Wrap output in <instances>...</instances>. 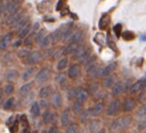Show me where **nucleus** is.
Segmentation results:
<instances>
[{"mask_svg": "<svg viewBox=\"0 0 146 133\" xmlns=\"http://www.w3.org/2000/svg\"><path fill=\"white\" fill-rule=\"evenodd\" d=\"M89 98H90V94H89L87 88H84L82 85L75 86V99L76 100H80V101L86 102Z\"/></svg>", "mask_w": 146, "mask_h": 133, "instance_id": "21", "label": "nucleus"}, {"mask_svg": "<svg viewBox=\"0 0 146 133\" xmlns=\"http://www.w3.org/2000/svg\"><path fill=\"white\" fill-rule=\"evenodd\" d=\"M67 72H66V76L70 81H78L81 78L82 76V65H80L78 61H73L71 65L67 66Z\"/></svg>", "mask_w": 146, "mask_h": 133, "instance_id": "4", "label": "nucleus"}, {"mask_svg": "<svg viewBox=\"0 0 146 133\" xmlns=\"http://www.w3.org/2000/svg\"><path fill=\"white\" fill-rule=\"evenodd\" d=\"M2 92H3V94L7 95V97L13 95V94L15 93V84L7 82V83L5 84V86L2 88Z\"/></svg>", "mask_w": 146, "mask_h": 133, "instance_id": "36", "label": "nucleus"}, {"mask_svg": "<svg viewBox=\"0 0 146 133\" xmlns=\"http://www.w3.org/2000/svg\"><path fill=\"white\" fill-rule=\"evenodd\" d=\"M103 80H102V83H100V86L103 88V89H105V90H110L111 88H112V85L115 83V81H116V77H115V75H114V73L113 74H110V75H107V76H104V77H102Z\"/></svg>", "mask_w": 146, "mask_h": 133, "instance_id": "26", "label": "nucleus"}, {"mask_svg": "<svg viewBox=\"0 0 146 133\" xmlns=\"http://www.w3.org/2000/svg\"><path fill=\"white\" fill-rule=\"evenodd\" d=\"M30 51H31V49L30 48H21V49H18L17 50V52H16V57H17V59H19L21 61H23L26 57H27V55L30 53Z\"/></svg>", "mask_w": 146, "mask_h": 133, "instance_id": "38", "label": "nucleus"}, {"mask_svg": "<svg viewBox=\"0 0 146 133\" xmlns=\"http://www.w3.org/2000/svg\"><path fill=\"white\" fill-rule=\"evenodd\" d=\"M16 105H17V99H16V97L9 95L6 100H3V103H2V106H1V108H2V110H5V111H13V110H15Z\"/></svg>", "mask_w": 146, "mask_h": 133, "instance_id": "22", "label": "nucleus"}, {"mask_svg": "<svg viewBox=\"0 0 146 133\" xmlns=\"http://www.w3.org/2000/svg\"><path fill=\"white\" fill-rule=\"evenodd\" d=\"M47 133H62V132H60L57 124H51L49 126V128L47 130Z\"/></svg>", "mask_w": 146, "mask_h": 133, "instance_id": "48", "label": "nucleus"}, {"mask_svg": "<svg viewBox=\"0 0 146 133\" xmlns=\"http://www.w3.org/2000/svg\"><path fill=\"white\" fill-rule=\"evenodd\" d=\"M39 47L41 48V49H46V48H48L50 44H51V42H50V39H49V35H44L40 41H39Z\"/></svg>", "mask_w": 146, "mask_h": 133, "instance_id": "42", "label": "nucleus"}, {"mask_svg": "<svg viewBox=\"0 0 146 133\" xmlns=\"http://www.w3.org/2000/svg\"><path fill=\"white\" fill-rule=\"evenodd\" d=\"M79 133H87V131H84L83 128H81V130L79 131Z\"/></svg>", "mask_w": 146, "mask_h": 133, "instance_id": "57", "label": "nucleus"}, {"mask_svg": "<svg viewBox=\"0 0 146 133\" xmlns=\"http://www.w3.org/2000/svg\"><path fill=\"white\" fill-rule=\"evenodd\" d=\"M89 117H99L105 111V102L104 101H96L91 107L87 108Z\"/></svg>", "mask_w": 146, "mask_h": 133, "instance_id": "11", "label": "nucleus"}, {"mask_svg": "<svg viewBox=\"0 0 146 133\" xmlns=\"http://www.w3.org/2000/svg\"><path fill=\"white\" fill-rule=\"evenodd\" d=\"M23 44V41H22V39H19V38H17L16 40H14L13 39V41H11V43H10V47H13V48H18V47H21Z\"/></svg>", "mask_w": 146, "mask_h": 133, "instance_id": "50", "label": "nucleus"}, {"mask_svg": "<svg viewBox=\"0 0 146 133\" xmlns=\"http://www.w3.org/2000/svg\"><path fill=\"white\" fill-rule=\"evenodd\" d=\"M106 41H107V45H108V48H110L111 50H113L114 52H117L116 43H115V41L112 39V35H111L110 33L107 34V39H106Z\"/></svg>", "mask_w": 146, "mask_h": 133, "instance_id": "44", "label": "nucleus"}, {"mask_svg": "<svg viewBox=\"0 0 146 133\" xmlns=\"http://www.w3.org/2000/svg\"><path fill=\"white\" fill-rule=\"evenodd\" d=\"M110 23H111V17H110V15H108V14H103V15L100 16V18H99V22H98V27H99V30H100V31L107 30Z\"/></svg>", "mask_w": 146, "mask_h": 133, "instance_id": "32", "label": "nucleus"}, {"mask_svg": "<svg viewBox=\"0 0 146 133\" xmlns=\"http://www.w3.org/2000/svg\"><path fill=\"white\" fill-rule=\"evenodd\" d=\"M39 69V66L38 65H32V66H27L23 73L21 74V78L23 82H27V81H31L32 78H34L36 72Z\"/></svg>", "mask_w": 146, "mask_h": 133, "instance_id": "15", "label": "nucleus"}, {"mask_svg": "<svg viewBox=\"0 0 146 133\" xmlns=\"http://www.w3.org/2000/svg\"><path fill=\"white\" fill-rule=\"evenodd\" d=\"M15 117H16V115H11V116H10V117L7 119V122H6V125H7V127H8V126H9V125L13 123V120L15 119Z\"/></svg>", "mask_w": 146, "mask_h": 133, "instance_id": "52", "label": "nucleus"}, {"mask_svg": "<svg viewBox=\"0 0 146 133\" xmlns=\"http://www.w3.org/2000/svg\"><path fill=\"white\" fill-rule=\"evenodd\" d=\"M84 66V73L86 76L89 80H99L102 78V69L103 66H100L97 60H92L90 63H87Z\"/></svg>", "mask_w": 146, "mask_h": 133, "instance_id": "2", "label": "nucleus"}, {"mask_svg": "<svg viewBox=\"0 0 146 133\" xmlns=\"http://www.w3.org/2000/svg\"><path fill=\"white\" fill-rule=\"evenodd\" d=\"M52 75H54L52 68L49 65H44L38 69L36 74L34 76V82H35V84H39V85L46 84L52 78Z\"/></svg>", "mask_w": 146, "mask_h": 133, "instance_id": "3", "label": "nucleus"}, {"mask_svg": "<svg viewBox=\"0 0 146 133\" xmlns=\"http://www.w3.org/2000/svg\"><path fill=\"white\" fill-rule=\"evenodd\" d=\"M137 133H141L144 131H146V117L145 118H139L137 119V123H136V128Z\"/></svg>", "mask_w": 146, "mask_h": 133, "instance_id": "39", "label": "nucleus"}, {"mask_svg": "<svg viewBox=\"0 0 146 133\" xmlns=\"http://www.w3.org/2000/svg\"><path fill=\"white\" fill-rule=\"evenodd\" d=\"M64 128H65L64 133H79V131L81 130V124L76 120H73Z\"/></svg>", "mask_w": 146, "mask_h": 133, "instance_id": "33", "label": "nucleus"}, {"mask_svg": "<svg viewBox=\"0 0 146 133\" xmlns=\"http://www.w3.org/2000/svg\"><path fill=\"white\" fill-rule=\"evenodd\" d=\"M19 70L17 68H13V67H9L6 69L5 74H3V77H5V81L6 82H9V83H15L18 78H19Z\"/></svg>", "mask_w": 146, "mask_h": 133, "instance_id": "16", "label": "nucleus"}, {"mask_svg": "<svg viewBox=\"0 0 146 133\" xmlns=\"http://www.w3.org/2000/svg\"><path fill=\"white\" fill-rule=\"evenodd\" d=\"M43 60V55L41 50H31L27 57L22 61L25 66H32V65H39Z\"/></svg>", "mask_w": 146, "mask_h": 133, "instance_id": "7", "label": "nucleus"}, {"mask_svg": "<svg viewBox=\"0 0 146 133\" xmlns=\"http://www.w3.org/2000/svg\"><path fill=\"white\" fill-rule=\"evenodd\" d=\"M38 103H39L41 110H44V109L50 108V103H49V100L48 99H39L38 100Z\"/></svg>", "mask_w": 146, "mask_h": 133, "instance_id": "46", "label": "nucleus"}, {"mask_svg": "<svg viewBox=\"0 0 146 133\" xmlns=\"http://www.w3.org/2000/svg\"><path fill=\"white\" fill-rule=\"evenodd\" d=\"M65 92H66V99L70 102L75 100V86H70Z\"/></svg>", "mask_w": 146, "mask_h": 133, "instance_id": "43", "label": "nucleus"}, {"mask_svg": "<svg viewBox=\"0 0 146 133\" xmlns=\"http://www.w3.org/2000/svg\"><path fill=\"white\" fill-rule=\"evenodd\" d=\"M19 6H21V0H9L6 8H5V11L2 14V20L5 23H7V20L18 11L19 9Z\"/></svg>", "mask_w": 146, "mask_h": 133, "instance_id": "6", "label": "nucleus"}, {"mask_svg": "<svg viewBox=\"0 0 146 133\" xmlns=\"http://www.w3.org/2000/svg\"><path fill=\"white\" fill-rule=\"evenodd\" d=\"M104 113L110 117L119 116V114L121 113V99L120 98H112L110 100V102L107 103V107H105Z\"/></svg>", "mask_w": 146, "mask_h": 133, "instance_id": "5", "label": "nucleus"}, {"mask_svg": "<svg viewBox=\"0 0 146 133\" xmlns=\"http://www.w3.org/2000/svg\"><path fill=\"white\" fill-rule=\"evenodd\" d=\"M113 32H114L115 36L119 39V38L121 36V33H122V24H121V23L115 24V25L113 26Z\"/></svg>", "mask_w": 146, "mask_h": 133, "instance_id": "47", "label": "nucleus"}, {"mask_svg": "<svg viewBox=\"0 0 146 133\" xmlns=\"http://www.w3.org/2000/svg\"><path fill=\"white\" fill-rule=\"evenodd\" d=\"M65 1H66V0H59V1L57 2V5H56V10H57V11H59V10L62 9V7H64Z\"/></svg>", "mask_w": 146, "mask_h": 133, "instance_id": "51", "label": "nucleus"}, {"mask_svg": "<svg viewBox=\"0 0 146 133\" xmlns=\"http://www.w3.org/2000/svg\"><path fill=\"white\" fill-rule=\"evenodd\" d=\"M125 133H137V131L136 130H127Z\"/></svg>", "mask_w": 146, "mask_h": 133, "instance_id": "55", "label": "nucleus"}, {"mask_svg": "<svg viewBox=\"0 0 146 133\" xmlns=\"http://www.w3.org/2000/svg\"><path fill=\"white\" fill-rule=\"evenodd\" d=\"M84 103L86 102H83V101H80V100H73L72 101V105H71V110H72V113L74 114V116H78L80 113H82L84 109H86V106H84Z\"/></svg>", "mask_w": 146, "mask_h": 133, "instance_id": "28", "label": "nucleus"}, {"mask_svg": "<svg viewBox=\"0 0 146 133\" xmlns=\"http://www.w3.org/2000/svg\"><path fill=\"white\" fill-rule=\"evenodd\" d=\"M31 27H32V23L30 22V20H27L21 28H18L17 31H16V33H17V36L19 38V39H25L29 34H30V32H31Z\"/></svg>", "mask_w": 146, "mask_h": 133, "instance_id": "27", "label": "nucleus"}, {"mask_svg": "<svg viewBox=\"0 0 146 133\" xmlns=\"http://www.w3.org/2000/svg\"><path fill=\"white\" fill-rule=\"evenodd\" d=\"M133 123V116L130 114H124L122 116H115V118L111 122L110 127L106 128L107 133H116L120 131H127L131 127Z\"/></svg>", "mask_w": 146, "mask_h": 133, "instance_id": "1", "label": "nucleus"}, {"mask_svg": "<svg viewBox=\"0 0 146 133\" xmlns=\"http://www.w3.org/2000/svg\"><path fill=\"white\" fill-rule=\"evenodd\" d=\"M3 97H5V94H3V92H2V89H0V107H1L2 103H3Z\"/></svg>", "mask_w": 146, "mask_h": 133, "instance_id": "53", "label": "nucleus"}, {"mask_svg": "<svg viewBox=\"0 0 146 133\" xmlns=\"http://www.w3.org/2000/svg\"><path fill=\"white\" fill-rule=\"evenodd\" d=\"M95 133H107V130H106V127H103V126H102V127H100L97 132H95Z\"/></svg>", "mask_w": 146, "mask_h": 133, "instance_id": "54", "label": "nucleus"}, {"mask_svg": "<svg viewBox=\"0 0 146 133\" xmlns=\"http://www.w3.org/2000/svg\"><path fill=\"white\" fill-rule=\"evenodd\" d=\"M145 85H146V80H145V77H141V78H139V80H137V81H133V83L131 84V86L129 88V90H128L127 93H128L129 95L135 97L139 91H141V90L145 89Z\"/></svg>", "mask_w": 146, "mask_h": 133, "instance_id": "13", "label": "nucleus"}, {"mask_svg": "<svg viewBox=\"0 0 146 133\" xmlns=\"http://www.w3.org/2000/svg\"><path fill=\"white\" fill-rule=\"evenodd\" d=\"M25 16V11L24 10H21V11H17L16 14H14L8 20H7V24L9 27H16V25L19 23V20Z\"/></svg>", "mask_w": 146, "mask_h": 133, "instance_id": "25", "label": "nucleus"}, {"mask_svg": "<svg viewBox=\"0 0 146 133\" xmlns=\"http://www.w3.org/2000/svg\"><path fill=\"white\" fill-rule=\"evenodd\" d=\"M14 39V33L8 32L0 39V51H7V49L10 47V43Z\"/></svg>", "mask_w": 146, "mask_h": 133, "instance_id": "23", "label": "nucleus"}, {"mask_svg": "<svg viewBox=\"0 0 146 133\" xmlns=\"http://www.w3.org/2000/svg\"><path fill=\"white\" fill-rule=\"evenodd\" d=\"M116 133H125V131H120V132H116Z\"/></svg>", "mask_w": 146, "mask_h": 133, "instance_id": "58", "label": "nucleus"}, {"mask_svg": "<svg viewBox=\"0 0 146 133\" xmlns=\"http://www.w3.org/2000/svg\"><path fill=\"white\" fill-rule=\"evenodd\" d=\"M135 98H136V100H137V102H138V103H143V102H145V101H146V100H145V98H146L145 89H144V90H141V91H139V92L135 95Z\"/></svg>", "mask_w": 146, "mask_h": 133, "instance_id": "45", "label": "nucleus"}, {"mask_svg": "<svg viewBox=\"0 0 146 133\" xmlns=\"http://www.w3.org/2000/svg\"><path fill=\"white\" fill-rule=\"evenodd\" d=\"M34 88H35V82H34V81H27V82H25V83L18 89V92H17L18 98H23L24 95H26L27 93H30L31 91H33Z\"/></svg>", "mask_w": 146, "mask_h": 133, "instance_id": "19", "label": "nucleus"}, {"mask_svg": "<svg viewBox=\"0 0 146 133\" xmlns=\"http://www.w3.org/2000/svg\"><path fill=\"white\" fill-rule=\"evenodd\" d=\"M40 133H47V128H41Z\"/></svg>", "mask_w": 146, "mask_h": 133, "instance_id": "56", "label": "nucleus"}, {"mask_svg": "<svg viewBox=\"0 0 146 133\" xmlns=\"http://www.w3.org/2000/svg\"><path fill=\"white\" fill-rule=\"evenodd\" d=\"M49 103H50V108L58 110L63 108V103H64V99L62 95V92L58 89H54L51 95L49 97Z\"/></svg>", "mask_w": 146, "mask_h": 133, "instance_id": "8", "label": "nucleus"}, {"mask_svg": "<svg viewBox=\"0 0 146 133\" xmlns=\"http://www.w3.org/2000/svg\"><path fill=\"white\" fill-rule=\"evenodd\" d=\"M74 120V114L72 113L71 108L70 107H64L62 108V111L60 114L58 115V122H59V125L62 127H66L71 122Z\"/></svg>", "mask_w": 146, "mask_h": 133, "instance_id": "9", "label": "nucleus"}, {"mask_svg": "<svg viewBox=\"0 0 146 133\" xmlns=\"http://www.w3.org/2000/svg\"><path fill=\"white\" fill-rule=\"evenodd\" d=\"M31 131V126H30V122L27 119V116L25 114H21L19 115V130L18 133H30Z\"/></svg>", "mask_w": 146, "mask_h": 133, "instance_id": "24", "label": "nucleus"}, {"mask_svg": "<svg viewBox=\"0 0 146 133\" xmlns=\"http://www.w3.org/2000/svg\"><path fill=\"white\" fill-rule=\"evenodd\" d=\"M70 65V58L68 56H62L58 60H57V64H56V72H64L66 70L67 66Z\"/></svg>", "mask_w": 146, "mask_h": 133, "instance_id": "31", "label": "nucleus"}, {"mask_svg": "<svg viewBox=\"0 0 146 133\" xmlns=\"http://www.w3.org/2000/svg\"><path fill=\"white\" fill-rule=\"evenodd\" d=\"M52 91H54V86L51 84H48V83L42 84V86L38 91V98L39 99H49Z\"/></svg>", "mask_w": 146, "mask_h": 133, "instance_id": "20", "label": "nucleus"}, {"mask_svg": "<svg viewBox=\"0 0 146 133\" xmlns=\"http://www.w3.org/2000/svg\"><path fill=\"white\" fill-rule=\"evenodd\" d=\"M137 106H138V102H137L135 97H132V95L125 97L121 101V111L123 114H130V113H132L135 110V108Z\"/></svg>", "mask_w": 146, "mask_h": 133, "instance_id": "10", "label": "nucleus"}, {"mask_svg": "<svg viewBox=\"0 0 146 133\" xmlns=\"http://www.w3.org/2000/svg\"><path fill=\"white\" fill-rule=\"evenodd\" d=\"M133 83V78H131V77H129V78H127L124 82H123V86H124V93H127L128 92V90H129V88L131 86V84Z\"/></svg>", "mask_w": 146, "mask_h": 133, "instance_id": "49", "label": "nucleus"}, {"mask_svg": "<svg viewBox=\"0 0 146 133\" xmlns=\"http://www.w3.org/2000/svg\"><path fill=\"white\" fill-rule=\"evenodd\" d=\"M89 47L86 44V43H82V42H80L78 45H76V48L74 49V51L71 53V59L73 60V61H78L80 58H81V56L84 53V51L88 49Z\"/></svg>", "mask_w": 146, "mask_h": 133, "instance_id": "18", "label": "nucleus"}, {"mask_svg": "<svg viewBox=\"0 0 146 133\" xmlns=\"http://www.w3.org/2000/svg\"><path fill=\"white\" fill-rule=\"evenodd\" d=\"M135 116L137 117V119L139 118H145L146 117V103H138V106L135 108Z\"/></svg>", "mask_w": 146, "mask_h": 133, "instance_id": "34", "label": "nucleus"}, {"mask_svg": "<svg viewBox=\"0 0 146 133\" xmlns=\"http://www.w3.org/2000/svg\"><path fill=\"white\" fill-rule=\"evenodd\" d=\"M117 67H119V63L117 61H111L110 64H107L106 66L103 67V69H102V77L115 73V70L117 69Z\"/></svg>", "mask_w": 146, "mask_h": 133, "instance_id": "30", "label": "nucleus"}, {"mask_svg": "<svg viewBox=\"0 0 146 133\" xmlns=\"http://www.w3.org/2000/svg\"><path fill=\"white\" fill-rule=\"evenodd\" d=\"M41 108L38 103L36 100H33L31 103H30V116L33 118V119H38L41 115Z\"/></svg>", "mask_w": 146, "mask_h": 133, "instance_id": "29", "label": "nucleus"}, {"mask_svg": "<svg viewBox=\"0 0 146 133\" xmlns=\"http://www.w3.org/2000/svg\"><path fill=\"white\" fill-rule=\"evenodd\" d=\"M120 38H122L124 41H133L136 39V34L132 31H122Z\"/></svg>", "mask_w": 146, "mask_h": 133, "instance_id": "40", "label": "nucleus"}, {"mask_svg": "<svg viewBox=\"0 0 146 133\" xmlns=\"http://www.w3.org/2000/svg\"><path fill=\"white\" fill-rule=\"evenodd\" d=\"M46 35V30L44 28H40L34 34H33V42L34 43H39V41Z\"/></svg>", "mask_w": 146, "mask_h": 133, "instance_id": "41", "label": "nucleus"}, {"mask_svg": "<svg viewBox=\"0 0 146 133\" xmlns=\"http://www.w3.org/2000/svg\"><path fill=\"white\" fill-rule=\"evenodd\" d=\"M86 124H87V128H86L87 133H95L103 126V122L99 117H90Z\"/></svg>", "mask_w": 146, "mask_h": 133, "instance_id": "12", "label": "nucleus"}, {"mask_svg": "<svg viewBox=\"0 0 146 133\" xmlns=\"http://www.w3.org/2000/svg\"><path fill=\"white\" fill-rule=\"evenodd\" d=\"M111 90V95L112 98H120L122 93H124V86H123V81L116 80L115 83L112 85Z\"/></svg>", "mask_w": 146, "mask_h": 133, "instance_id": "17", "label": "nucleus"}, {"mask_svg": "<svg viewBox=\"0 0 146 133\" xmlns=\"http://www.w3.org/2000/svg\"><path fill=\"white\" fill-rule=\"evenodd\" d=\"M83 36H84L83 31L81 28H76L75 27L73 30V32L68 35V38L64 41V43L65 44H67V43H80V42H82Z\"/></svg>", "mask_w": 146, "mask_h": 133, "instance_id": "14", "label": "nucleus"}, {"mask_svg": "<svg viewBox=\"0 0 146 133\" xmlns=\"http://www.w3.org/2000/svg\"><path fill=\"white\" fill-rule=\"evenodd\" d=\"M1 63H2V65L6 66V67H11V66L15 64V58H14L13 53H11V52H7L5 56H2Z\"/></svg>", "mask_w": 146, "mask_h": 133, "instance_id": "35", "label": "nucleus"}, {"mask_svg": "<svg viewBox=\"0 0 146 133\" xmlns=\"http://www.w3.org/2000/svg\"><path fill=\"white\" fill-rule=\"evenodd\" d=\"M9 133H18L19 130V115H16L15 119L13 120V123L8 126Z\"/></svg>", "mask_w": 146, "mask_h": 133, "instance_id": "37", "label": "nucleus"}]
</instances>
